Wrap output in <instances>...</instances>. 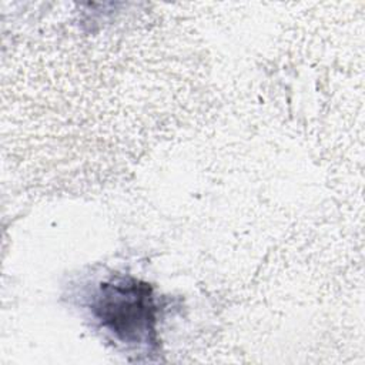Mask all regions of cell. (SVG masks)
Returning a JSON list of instances; mask_svg holds the SVG:
<instances>
[{
  "mask_svg": "<svg viewBox=\"0 0 365 365\" xmlns=\"http://www.w3.org/2000/svg\"><path fill=\"white\" fill-rule=\"evenodd\" d=\"M91 312L123 344L141 346L157 342L158 305L147 282L127 275L110 278L93 297Z\"/></svg>",
  "mask_w": 365,
  "mask_h": 365,
  "instance_id": "1",
  "label": "cell"
}]
</instances>
